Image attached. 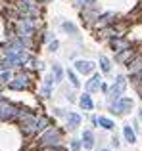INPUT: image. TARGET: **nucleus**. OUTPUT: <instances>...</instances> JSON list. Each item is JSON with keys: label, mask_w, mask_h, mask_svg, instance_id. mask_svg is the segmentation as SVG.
Listing matches in <instances>:
<instances>
[{"label": "nucleus", "mask_w": 142, "mask_h": 151, "mask_svg": "<svg viewBox=\"0 0 142 151\" xmlns=\"http://www.w3.org/2000/svg\"><path fill=\"white\" fill-rule=\"evenodd\" d=\"M127 90V78L121 75V77H117L115 78V82H113L112 86L108 88V103H113L115 100H119L121 96H123V92Z\"/></svg>", "instance_id": "f257e3e1"}, {"label": "nucleus", "mask_w": 142, "mask_h": 151, "mask_svg": "<svg viewBox=\"0 0 142 151\" xmlns=\"http://www.w3.org/2000/svg\"><path fill=\"white\" fill-rule=\"evenodd\" d=\"M33 81H31V75L29 73H15V77L8 82L12 90H29Z\"/></svg>", "instance_id": "f03ea898"}, {"label": "nucleus", "mask_w": 142, "mask_h": 151, "mask_svg": "<svg viewBox=\"0 0 142 151\" xmlns=\"http://www.w3.org/2000/svg\"><path fill=\"white\" fill-rule=\"evenodd\" d=\"M19 115V107L0 98V121H14Z\"/></svg>", "instance_id": "7ed1b4c3"}, {"label": "nucleus", "mask_w": 142, "mask_h": 151, "mask_svg": "<svg viewBox=\"0 0 142 151\" xmlns=\"http://www.w3.org/2000/svg\"><path fill=\"white\" fill-rule=\"evenodd\" d=\"M133 105H135V103H133L131 98L121 96L119 100L109 103V109H112V113H115V115H125V113H129V111L133 109Z\"/></svg>", "instance_id": "20e7f679"}, {"label": "nucleus", "mask_w": 142, "mask_h": 151, "mask_svg": "<svg viewBox=\"0 0 142 151\" xmlns=\"http://www.w3.org/2000/svg\"><path fill=\"white\" fill-rule=\"evenodd\" d=\"M62 142V132L58 128H48L44 134H42V140L41 144L46 145V147H56V145H60Z\"/></svg>", "instance_id": "39448f33"}, {"label": "nucleus", "mask_w": 142, "mask_h": 151, "mask_svg": "<svg viewBox=\"0 0 142 151\" xmlns=\"http://www.w3.org/2000/svg\"><path fill=\"white\" fill-rule=\"evenodd\" d=\"M109 46H112L113 52H123V50H129L133 48V44L127 40L125 37H115V38H109Z\"/></svg>", "instance_id": "423d86ee"}, {"label": "nucleus", "mask_w": 142, "mask_h": 151, "mask_svg": "<svg viewBox=\"0 0 142 151\" xmlns=\"http://www.w3.org/2000/svg\"><path fill=\"white\" fill-rule=\"evenodd\" d=\"M94 63L92 61H88V59H77L75 61V69L79 71L81 75H90V73H94Z\"/></svg>", "instance_id": "0eeeda50"}, {"label": "nucleus", "mask_w": 142, "mask_h": 151, "mask_svg": "<svg viewBox=\"0 0 142 151\" xmlns=\"http://www.w3.org/2000/svg\"><path fill=\"white\" fill-rule=\"evenodd\" d=\"M102 88V77L100 75H92V78H90L88 82H86V92H96V90Z\"/></svg>", "instance_id": "6e6552de"}, {"label": "nucleus", "mask_w": 142, "mask_h": 151, "mask_svg": "<svg viewBox=\"0 0 142 151\" xmlns=\"http://www.w3.org/2000/svg\"><path fill=\"white\" fill-rule=\"evenodd\" d=\"M135 54H136L135 50H133V48H129V50H123V52H117L115 59H117L119 63H125V65H127V63L131 61L133 58H135Z\"/></svg>", "instance_id": "1a4fd4ad"}, {"label": "nucleus", "mask_w": 142, "mask_h": 151, "mask_svg": "<svg viewBox=\"0 0 142 151\" xmlns=\"http://www.w3.org/2000/svg\"><path fill=\"white\" fill-rule=\"evenodd\" d=\"M79 105H81L85 111H92V109H94L92 96H90L88 92H86V94H83V96H81V100H79Z\"/></svg>", "instance_id": "9d476101"}, {"label": "nucleus", "mask_w": 142, "mask_h": 151, "mask_svg": "<svg viewBox=\"0 0 142 151\" xmlns=\"http://www.w3.org/2000/svg\"><path fill=\"white\" fill-rule=\"evenodd\" d=\"M127 69L131 71V73H135V71L142 69V54H135V58H133L131 61L127 63Z\"/></svg>", "instance_id": "9b49d317"}, {"label": "nucleus", "mask_w": 142, "mask_h": 151, "mask_svg": "<svg viewBox=\"0 0 142 151\" xmlns=\"http://www.w3.org/2000/svg\"><path fill=\"white\" fill-rule=\"evenodd\" d=\"M54 77H46L44 78V84H42V92H41V96L42 98H50L52 96V84H54Z\"/></svg>", "instance_id": "f8f14e48"}, {"label": "nucleus", "mask_w": 142, "mask_h": 151, "mask_svg": "<svg viewBox=\"0 0 142 151\" xmlns=\"http://www.w3.org/2000/svg\"><path fill=\"white\" fill-rule=\"evenodd\" d=\"M81 142H83V145H85V149H92L94 147V134H92V130H85Z\"/></svg>", "instance_id": "ddd939ff"}, {"label": "nucleus", "mask_w": 142, "mask_h": 151, "mask_svg": "<svg viewBox=\"0 0 142 151\" xmlns=\"http://www.w3.org/2000/svg\"><path fill=\"white\" fill-rule=\"evenodd\" d=\"M79 124H81V115L79 113H67V128L75 130Z\"/></svg>", "instance_id": "4468645a"}, {"label": "nucleus", "mask_w": 142, "mask_h": 151, "mask_svg": "<svg viewBox=\"0 0 142 151\" xmlns=\"http://www.w3.org/2000/svg\"><path fill=\"white\" fill-rule=\"evenodd\" d=\"M123 136H125V140H127L129 144H135L136 142V134H135V130H133L131 126H123Z\"/></svg>", "instance_id": "2eb2a0df"}, {"label": "nucleus", "mask_w": 142, "mask_h": 151, "mask_svg": "<svg viewBox=\"0 0 142 151\" xmlns=\"http://www.w3.org/2000/svg\"><path fill=\"white\" fill-rule=\"evenodd\" d=\"M98 124L102 126V128H106V130H113V121L112 119H108V117H98Z\"/></svg>", "instance_id": "dca6fc26"}, {"label": "nucleus", "mask_w": 142, "mask_h": 151, "mask_svg": "<svg viewBox=\"0 0 142 151\" xmlns=\"http://www.w3.org/2000/svg\"><path fill=\"white\" fill-rule=\"evenodd\" d=\"M100 69H102V73H109L112 71V61L106 55H100Z\"/></svg>", "instance_id": "f3484780"}, {"label": "nucleus", "mask_w": 142, "mask_h": 151, "mask_svg": "<svg viewBox=\"0 0 142 151\" xmlns=\"http://www.w3.org/2000/svg\"><path fill=\"white\" fill-rule=\"evenodd\" d=\"M94 2H96V0H73V6L79 8V10H85V8L92 6Z\"/></svg>", "instance_id": "a211bd4d"}, {"label": "nucleus", "mask_w": 142, "mask_h": 151, "mask_svg": "<svg viewBox=\"0 0 142 151\" xmlns=\"http://www.w3.org/2000/svg\"><path fill=\"white\" fill-rule=\"evenodd\" d=\"M52 71H54V81H56V82H60L62 81V78H64V69H62V67L60 65H52Z\"/></svg>", "instance_id": "6ab92c4d"}, {"label": "nucleus", "mask_w": 142, "mask_h": 151, "mask_svg": "<svg viewBox=\"0 0 142 151\" xmlns=\"http://www.w3.org/2000/svg\"><path fill=\"white\" fill-rule=\"evenodd\" d=\"M62 29H64L65 33H69V35H77V27H75L71 21H64L62 23Z\"/></svg>", "instance_id": "aec40b11"}, {"label": "nucleus", "mask_w": 142, "mask_h": 151, "mask_svg": "<svg viewBox=\"0 0 142 151\" xmlns=\"http://www.w3.org/2000/svg\"><path fill=\"white\" fill-rule=\"evenodd\" d=\"M131 81L135 82V84H142V69L135 71V73H131Z\"/></svg>", "instance_id": "412c9836"}, {"label": "nucleus", "mask_w": 142, "mask_h": 151, "mask_svg": "<svg viewBox=\"0 0 142 151\" xmlns=\"http://www.w3.org/2000/svg\"><path fill=\"white\" fill-rule=\"evenodd\" d=\"M67 77H69V81H71V84L75 86V88H79L81 86V82H79V78H77V75L73 73V71H67Z\"/></svg>", "instance_id": "4be33fe9"}, {"label": "nucleus", "mask_w": 142, "mask_h": 151, "mask_svg": "<svg viewBox=\"0 0 142 151\" xmlns=\"http://www.w3.org/2000/svg\"><path fill=\"white\" fill-rule=\"evenodd\" d=\"M10 81H12V75L8 71H2L0 73V82H10Z\"/></svg>", "instance_id": "5701e85b"}, {"label": "nucleus", "mask_w": 142, "mask_h": 151, "mask_svg": "<svg viewBox=\"0 0 142 151\" xmlns=\"http://www.w3.org/2000/svg\"><path fill=\"white\" fill-rule=\"evenodd\" d=\"M81 145H83L81 140H73V142H71V149H73V151H81Z\"/></svg>", "instance_id": "b1692460"}, {"label": "nucleus", "mask_w": 142, "mask_h": 151, "mask_svg": "<svg viewBox=\"0 0 142 151\" xmlns=\"http://www.w3.org/2000/svg\"><path fill=\"white\" fill-rule=\"evenodd\" d=\"M58 46H60V44H58V40H52V42L48 44V52H56Z\"/></svg>", "instance_id": "393cba45"}, {"label": "nucleus", "mask_w": 142, "mask_h": 151, "mask_svg": "<svg viewBox=\"0 0 142 151\" xmlns=\"http://www.w3.org/2000/svg\"><path fill=\"white\" fill-rule=\"evenodd\" d=\"M52 40H54V35L50 33V31H48V33H44V42H52Z\"/></svg>", "instance_id": "a878e982"}, {"label": "nucleus", "mask_w": 142, "mask_h": 151, "mask_svg": "<svg viewBox=\"0 0 142 151\" xmlns=\"http://www.w3.org/2000/svg\"><path fill=\"white\" fill-rule=\"evenodd\" d=\"M38 2H42V4H48V2H52V0H38Z\"/></svg>", "instance_id": "bb28decb"}, {"label": "nucleus", "mask_w": 142, "mask_h": 151, "mask_svg": "<svg viewBox=\"0 0 142 151\" xmlns=\"http://www.w3.org/2000/svg\"><path fill=\"white\" fill-rule=\"evenodd\" d=\"M138 119L142 121V109H138Z\"/></svg>", "instance_id": "cd10ccee"}, {"label": "nucleus", "mask_w": 142, "mask_h": 151, "mask_svg": "<svg viewBox=\"0 0 142 151\" xmlns=\"http://www.w3.org/2000/svg\"><path fill=\"white\" fill-rule=\"evenodd\" d=\"M138 92H140V98H142V84L138 86Z\"/></svg>", "instance_id": "c85d7f7f"}, {"label": "nucleus", "mask_w": 142, "mask_h": 151, "mask_svg": "<svg viewBox=\"0 0 142 151\" xmlns=\"http://www.w3.org/2000/svg\"><path fill=\"white\" fill-rule=\"evenodd\" d=\"M0 94H2V86H0Z\"/></svg>", "instance_id": "c756f323"}, {"label": "nucleus", "mask_w": 142, "mask_h": 151, "mask_svg": "<svg viewBox=\"0 0 142 151\" xmlns=\"http://www.w3.org/2000/svg\"><path fill=\"white\" fill-rule=\"evenodd\" d=\"M102 151H108V149H102Z\"/></svg>", "instance_id": "7c9ffc66"}]
</instances>
